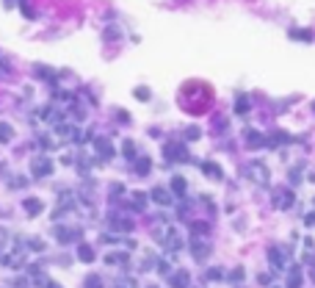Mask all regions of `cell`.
Masks as SVG:
<instances>
[{"instance_id": "obj_24", "label": "cell", "mask_w": 315, "mask_h": 288, "mask_svg": "<svg viewBox=\"0 0 315 288\" xmlns=\"http://www.w3.org/2000/svg\"><path fill=\"white\" fill-rule=\"evenodd\" d=\"M77 258H80L83 263H92L94 261V249L89 244H80V247H77Z\"/></svg>"}, {"instance_id": "obj_20", "label": "cell", "mask_w": 315, "mask_h": 288, "mask_svg": "<svg viewBox=\"0 0 315 288\" xmlns=\"http://www.w3.org/2000/svg\"><path fill=\"white\" fill-rule=\"evenodd\" d=\"M171 191H174V197H185V191H188L185 178H171Z\"/></svg>"}, {"instance_id": "obj_42", "label": "cell", "mask_w": 315, "mask_h": 288, "mask_svg": "<svg viewBox=\"0 0 315 288\" xmlns=\"http://www.w3.org/2000/svg\"><path fill=\"white\" fill-rule=\"evenodd\" d=\"M116 119H119V122H130V114H125V111H116Z\"/></svg>"}, {"instance_id": "obj_32", "label": "cell", "mask_w": 315, "mask_h": 288, "mask_svg": "<svg viewBox=\"0 0 315 288\" xmlns=\"http://www.w3.org/2000/svg\"><path fill=\"white\" fill-rule=\"evenodd\" d=\"M298 172H301V169H298V166H296V169H290V175H288L290 186H298V183H301V175H298Z\"/></svg>"}, {"instance_id": "obj_45", "label": "cell", "mask_w": 315, "mask_h": 288, "mask_svg": "<svg viewBox=\"0 0 315 288\" xmlns=\"http://www.w3.org/2000/svg\"><path fill=\"white\" fill-rule=\"evenodd\" d=\"M313 111H315V100H313Z\"/></svg>"}, {"instance_id": "obj_15", "label": "cell", "mask_w": 315, "mask_h": 288, "mask_svg": "<svg viewBox=\"0 0 315 288\" xmlns=\"http://www.w3.org/2000/svg\"><path fill=\"white\" fill-rule=\"evenodd\" d=\"M199 166H202V172H204L210 180H222V178H224V175H222V166H219V164H213V161H202Z\"/></svg>"}, {"instance_id": "obj_11", "label": "cell", "mask_w": 315, "mask_h": 288, "mask_svg": "<svg viewBox=\"0 0 315 288\" xmlns=\"http://www.w3.org/2000/svg\"><path fill=\"white\" fill-rule=\"evenodd\" d=\"M108 225H111L113 230H119V233H130V230H133V219H122V216H116V213L108 216Z\"/></svg>"}, {"instance_id": "obj_39", "label": "cell", "mask_w": 315, "mask_h": 288, "mask_svg": "<svg viewBox=\"0 0 315 288\" xmlns=\"http://www.w3.org/2000/svg\"><path fill=\"white\" fill-rule=\"evenodd\" d=\"M304 225H307V227H313V225H315V211H313V213H307V216H304Z\"/></svg>"}, {"instance_id": "obj_3", "label": "cell", "mask_w": 315, "mask_h": 288, "mask_svg": "<svg viewBox=\"0 0 315 288\" xmlns=\"http://www.w3.org/2000/svg\"><path fill=\"white\" fill-rule=\"evenodd\" d=\"M271 203H274V208H279V211H288V208H293L296 197H293V191H290V188H279V191H274Z\"/></svg>"}, {"instance_id": "obj_8", "label": "cell", "mask_w": 315, "mask_h": 288, "mask_svg": "<svg viewBox=\"0 0 315 288\" xmlns=\"http://www.w3.org/2000/svg\"><path fill=\"white\" fill-rule=\"evenodd\" d=\"M166 161H191V155L185 153L183 144H166Z\"/></svg>"}, {"instance_id": "obj_19", "label": "cell", "mask_w": 315, "mask_h": 288, "mask_svg": "<svg viewBox=\"0 0 315 288\" xmlns=\"http://www.w3.org/2000/svg\"><path fill=\"white\" fill-rule=\"evenodd\" d=\"M290 39H296V42H313V31L310 28H290Z\"/></svg>"}, {"instance_id": "obj_7", "label": "cell", "mask_w": 315, "mask_h": 288, "mask_svg": "<svg viewBox=\"0 0 315 288\" xmlns=\"http://www.w3.org/2000/svg\"><path fill=\"white\" fill-rule=\"evenodd\" d=\"M268 261H271L274 269L279 271V269H285V266H288V252H285L282 247H271V249H268Z\"/></svg>"}, {"instance_id": "obj_16", "label": "cell", "mask_w": 315, "mask_h": 288, "mask_svg": "<svg viewBox=\"0 0 315 288\" xmlns=\"http://www.w3.org/2000/svg\"><path fill=\"white\" fill-rule=\"evenodd\" d=\"M34 75H36V78H42V81H47V83H56V81H58V72H56V69H50V67H39V64L34 67Z\"/></svg>"}, {"instance_id": "obj_5", "label": "cell", "mask_w": 315, "mask_h": 288, "mask_svg": "<svg viewBox=\"0 0 315 288\" xmlns=\"http://www.w3.org/2000/svg\"><path fill=\"white\" fill-rule=\"evenodd\" d=\"M191 255H194L196 261H207V255H210V244H207L202 236H194V241H191Z\"/></svg>"}, {"instance_id": "obj_26", "label": "cell", "mask_w": 315, "mask_h": 288, "mask_svg": "<svg viewBox=\"0 0 315 288\" xmlns=\"http://www.w3.org/2000/svg\"><path fill=\"white\" fill-rule=\"evenodd\" d=\"M219 280H224V269H207L204 271V283H219Z\"/></svg>"}, {"instance_id": "obj_29", "label": "cell", "mask_w": 315, "mask_h": 288, "mask_svg": "<svg viewBox=\"0 0 315 288\" xmlns=\"http://www.w3.org/2000/svg\"><path fill=\"white\" fill-rule=\"evenodd\" d=\"M34 286H36V288H58L50 277H44V274H36V277H34Z\"/></svg>"}, {"instance_id": "obj_21", "label": "cell", "mask_w": 315, "mask_h": 288, "mask_svg": "<svg viewBox=\"0 0 315 288\" xmlns=\"http://www.w3.org/2000/svg\"><path fill=\"white\" fill-rule=\"evenodd\" d=\"M122 155H125L128 161H136V158H138V153H136V144L130 142V139H125V142H122Z\"/></svg>"}, {"instance_id": "obj_22", "label": "cell", "mask_w": 315, "mask_h": 288, "mask_svg": "<svg viewBox=\"0 0 315 288\" xmlns=\"http://www.w3.org/2000/svg\"><path fill=\"white\" fill-rule=\"evenodd\" d=\"M288 288H301V269L298 266L288 271Z\"/></svg>"}, {"instance_id": "obj_28", "label": "cell", "mask_w": 315, "mask_h": 288, "mask_svg": "<svg viewBox=\"0 0 315 288\" xmlns=\"http://www.w3.org/2000/svg\"><path fill=\"white\" fill-rule=\"evenodd\" d=\"M235 111H238V114H249V97L246 94H238V97H235Z\"/></svg>"}, {"instance_id": "obj_33", "label": "cell", "mask_w": 315, "mask_h": 288, "mask_svg": "<svg viewBox=\"0 0 315 288\" xmlns=\"http://www.w3.org/2000/svg\"><path fill=\"white\" fill-rule=\"evenodd\" d=\"M17 3H19V9H22V14H25L28 20H34V9L28 6V0H17Z\"/></svg>"}, {"instance_id": "obj_23", "label": "cell", "mask_w": 315, "mask_h": 288, "mask_svg": "<svg viewBox=\"0 0 315 288\" xmlns=\"http://www.w3.org/2000/svg\"><path fill=\"white\" fill-rule=\"evenodd\" d=\"M14 139V127L9 122H0V144H9Z\"/></svg>"}, {"instance_id": "obj_12", "label": "cell", "mask_w": 315, "mask_h": 288, "mask_svg": "<svg viewBox=\"0 0 315 288\" xmlns=\"http://www.w3.org/2000/svg\"><path fill=\"white\" fill-rule=\"evenodd\" d=\"M94 147H97V155H100V158H105V161L113 155L111 142H108V139H102V136H97V139H94Z\"/></svg>"}, {"instance_id": "obj_4", "label": "cell", "mask_w": 315, "mask_h": 288, "mask_svg": "<svg viewBox=\"0 0 315 288\" xmlns=\"http://www.w3.org/2000/svg\"><path fill=\"white\" fill-rule=\"evenodd\" d=\"M77 133H80V130H77L72 122H58V125H56V136H58L61 142H77Z\"/></svg>"}, {"instance_id": "obj_44", "label": "cell", "mask_w": 315, "mask_h": 288, "mask_svg": "<svg viewBox=\"0 0 315 288\" xmlns=\"http://www.w3.org/2000/svg\"><path fill=\"white\" fill-rule=\"evenodd\" d=\"M6 72H9V67H6V64H0V78L6 75Z\"/></svg>"}, {"instance_id": "obj_40", "label": "cell", "mask_w": 315, "mask_h": 288, "mask_svg": "<svg viewBox=\"0 0 315 288\" xmlns=\"http://www.w3.org/2000/svg\"><path fill=\"white\" fill-rule=\"evenodd\" d=\"M28 247H31V249H39V252L44 249V244H42V241H28Z\"/></svg>"}, {"instance_id": "obj_36", "label": "cell", "mask_w": 315, "mask_h": 288, "mask_svg": "<svg viewBox=\"0 0 315 288\" xmlns=\"http://www.w3.org/2000/svg\"><path fill=\"white\" fill-rule=\"evenodd\" d=\"M138 97V100H149V89H144V86H138L136 92H133Z\"/></svg>"}, {"instance_id": "obj_14", "label": "cell", "mask_w": 315, "mask_h": 288, "mask_svg": "<svg viewBox=\"0 0 315 288\" xmlns=\"http://www.w3.org/2000/svg\"><path fill=\"white\" fill-rule=\"evenodd\" d=\"M133 164H136V175H138V178H147V175H149V169H152V161H149V155H138Z\"/></svg>"}, {"instance_id": "obj_10", "label": "cell", "mask_w": 315, "mask_h": 288, "mask_svg": "<svg viewBox=\"0 0 315 288\" xmlns=\"http://www.w3.org/2000/svg\"><path fill=\"white\" fill-rule=\"evenodd\" d=\"M128 205H130V211H144V208H147V194H144V191H130V194H128Z\"/></svg>"}, {"instance_id": "obj_46", "label": "cell", "mask_w": 315, "mask_h": 288, "mask_svg": "<svg viewBox=\"0 0 315 288\" xmlns=\"http://www.w3.org/2000/svg\"><path fill=\"white\" fill-rule=\"evenodd\" d=\"M119 288H122V286H119Z\"/></svg>"}, {"instance_id": "obj_6", "label": "cell", "mask_w": 315, "mask_h": 288, "mask_svg": "<svg viewBox=\"0 0 315 288\" xmlns=\"http://www.w3.org/2000/svg\"><path fill=\"white\" fill-rule=\"evenodd\" d=\"M80 236H83L80 227H56V241H58V244H72V241H77Z\"/></svg>"}, {"instance_id": "obj_2", "label": "cell", "mask_w": 315, "mask_h": 288, "mask_svg": "<svg viewBox=\"0 0 315 288\" xmlns=\"http://www.w3.org/2000/svg\"><path fill=\"white\" fill-rule=\"evenodd\" d=\"M246 175L255 180V183H260V186H268V180H271V175H268V166H265L263 161H249Z\"/></svg>"}, {"instance_id": "obj_18", "label": "cell", "mask_w": 315, "mask_h": 288, "mask_svg": "<svg viewBox=\"0 0 315 288\" xmlns=\"http://www.w3.org/2000/svg\"><path fill=\"white\" fill-rule=\"evenodd\" d=\"M246 142L249 147H268V139L263 133H257V130H246Z\"/></svg>"}, {"instance_id": "obj_27", "label": "cell", "mask_w": 315, "mask_h": 288, "mask_svg": "<svg viewBox=\"0 0 315 288\" xmlns=\"http://www.w3.org/2000/svg\"><path fill=\"white\" fill-rule=\"evenodd\" d=\"M243 277H246V271H243V266H238V269L230 271V277H227V280H230L232 286H241V283H243Z\"/></svg>"}, {"instance_id": "obj_37", "label": "cell", "mask_w": 315, "mask_h": 288, "mask_svg": "<svg viewBox=\"0 0 315 288\" xmlns=\"http://www.w3.org/2000/svg\"><path fill=\"white\" fill-rule=\"evenodd\" d=\"M9 186H11V188H22V186H25V178H11Z\"/></svg>"}, {"instance_id": "obj_1", "label": "cell", "mask_w": 315, "mask_h": 288, "mask_svg": "<svg viewBox=\"0 0 315 288\" xmlns=\"http://www.w3.org/2000/svg\"><path fill=\"white\" fill-rule=\"evenodd\" d=\"M31 175H34V178H50L53 161L47 155H34V158H31Z\"/></svg>"}, {"instance_id": "obj_35", "label": "cell", "mask_w": 315, "mask_h": 288, "mask_svg": "<svg viewBox=\"0 0 315 288\" xmlns=\"http://www.w3.org/2000/svg\"><path fill=\"white\" fill-rule=\"evenodd\" d=\"M116 241H122L116 233H102V244H116Z\"/></svg>"}, {"instance_id": "obj_30", "label": "cell", "mask_w": 315, "mask_h": 288, "mask_svg": "<svg viewBox=\"0 0 315 288\" xmlns=\"http://www.w3.org/2000/svg\"><path fill=\"white\" fill-rule=\"evenodd\" d=\"M191 233L194 236H207V225L204 222H191Z\"/></svg>"}, {"instance_id": "obj_9", "label": "cell", "mask_w": 315, "mask_h": 288, "mask_svg": "<svg viewBox=\"0 0 315 288\" xmlns=\"http://www.w3.org/2000/svg\"><path fill=\"white\" fill-rule=\"evenodd\" d=\"M169 286H171V288H188V286H191V274H188L185 269H177V271L169 277Z\"/></svg>"}, {"instance_id": "obj_38", "label": "cell", "mask_w": 315, "mask_h": 288, "mask_svg": "<svg viewBox=\"0 0 315 288\" xmlns=\"http://www.w3.org/2000/svg\"><path fill=\"white\" fill-rule=\"evenodd\" d=\"M257 283L260 286H271V274H257Z\"/></svg>"}, {"instance_id": "obj_43", "label": "cell", "mask_w": 315, "mask_h": 288, "mask_svg": "<svg viewBox=\"0 0 315 288\" xmlns=\"http://www.w3.org/2000/svg\"><path fill=\"white\" fill-rule=\"evenodd\" d=\"M14 288H28V280H14Z\"/></svg>"}, {"instance_id": "obj_25", "label": "cell", "mask_w": 315, "mask_h": 288, "mask_svg": "<svg viewBox=\"0 0 315 288\" xmlns=\"http://www.w3.org/2000/svg\"><path fill=\"white\" fill-rule=\"evenodd\" d=\"M125 261H128L125 252H108L105 255V263H108V266H119V263H125Z\"/></svg>"}, {"instance_id": "obj_31", "label": "cell", "mask_w": 315, "mask_h": 288, "mask_svg": "<svg viewBox=\"0 0 315 288\" xmlns=\"http://www.w3.org/2000/svg\"><path fill=\"white\" fill-rule=\"evenodd\" d=\"M83 288H102V280L97 277V274H89L86 283H83Z\"/></svg>"}, {"instance_id": "obj_41", "label": "cell", "mask_w": 315, "mask_h": 288, "mask_svg": "<svg viewBox=\"0 0 315 288\" xmlns=\"http://www.w3.org/2000/svg\"><path fill=\"white\" fill-rule=\"evenodd\" d=\"M158 271H161V274H169V263L161 261V263H158Z\"/></svg>"}, {"instance_id": "obj_34", "label": "cell", "mask_w": 315, "mask_h": 288, "mask_svg": "<svg viewBox=\"0 0 315 288\" xmlns=\"http://www.w3.org/2000/svg\"><path fill=\"white\" fill-rule=\"evenodd\" d=\"M199 136H202V130H199V127H188V130H185V139H188V142H196Z\"/></svg>"}, {"instance_id": "obj_13", "label": "cell", "mask_w": 315, "mask_h": 288, "mask_svg": "<svg viewBox=\"0 0 315 288\" xmlns=\"http://www.w3.org/2000/svg\"><path fill=\"white\" fill-rule=\"evenodd\" d=\"M22 208H25V213H31V216H39V213L44 211V203L36 200V197H25V200H22Z\"/></svg>"}, {"instance_id": "obj_17", "label": "cell", "mask_w": 315, "mask_h": 288, "mask_svg": "<svg viewBox=\"0 0 315 288\" xmlns=\"http://www.w3.org/2000/svg\"><path fill=\"white\" fill-rule=\"evenodd\" d=\"M149 197H152V200H155L158 205H163V208H166V205H171V197H174V194H169L166 188L158 186V188H152V194H149Z\"/></svg>"}]
</instances>
